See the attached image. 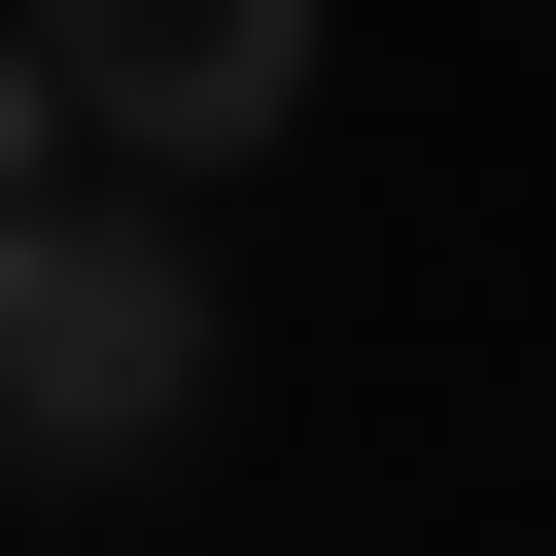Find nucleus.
<instances>
[{
  "mask_svg": "<svg viewBox=\"0 0 556 556\" xmlns=\"http://www.w3.org/2000/svg\"><path fill=\"white\" fill-rule=\"evenodd\" d=\"M174 417H208V243L104 208V174H35V208H0V452H35V486H139Z\"/></svg>",
  "mask_w": 556,
  "mask_h": 556,
  "instance_id": "nucleus-1",
  "label": "nucleus"
},
{
  "mask_svg": "<svg viewBox=\"0 0 556 556\" xmlns=\"http://www.w3.org/2000/svg\"><path fill=\"white\" fill-rule=\"evenodd\" d=\"M70 35V104L139 139V174H243L278 104H313V0H35Z\"/></svg>",
  "mask_w": 556,
  "mask_h": 556,
  "instance_id": "nucleus-2",
  "label": "nucleus"
},
{
  "mask_svg": "<svg viewBox=\"0 0 556 556\" xmlns=\"http://www.w3.org/2000/svg\"><path fill=\"white\" fill-rule=\"evenodd\" d=\"M70 139H104V104H70V35H0V208H35Z\"/></svg>",
  "mask_w": 556,
  "mask_h": 556,
  "instance_id": "nucleus-3",
  "label": "nucleus"
}]
</instances>
